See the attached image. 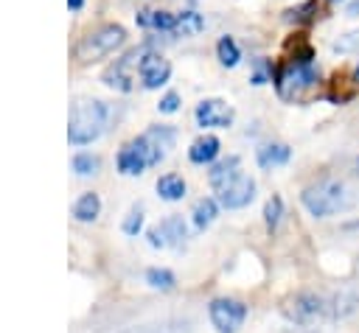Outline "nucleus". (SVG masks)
<instances>
[{"label": "nucleus", "instance_id": "30", "mask_svg": "<svg viewBox=\"0 0 359 333\" xmlns=\"http://www.w3.org/2000/svg\"><path fill=\"white\" fill-rule=\"evenodd\" d=\"M348 17H359V0H351L348 3Z\"/></svg>", "mask_w": 359, "mask_h": 333}, {"label": "nucleus", "instance_id": "32", "mask_svg": "<svg viewBox=\"0 0 359 333\" xmlns=\"http://www.w3.org/2000/svg\"><path fill=\"white\" fill-rule=\"evenodd\" d=\"M353 81H359V64H356V70H353Z\"/></svg>", "mask_w": 359, "mask_h": 333}, {"label": "nucleus", "instance_id": "6", "mask_svg": "<svg viewBox=\"0 0 359 333\" xmlns=\"http://www.w3.org/2000/svg\"><path fill=\"white\" fill-rule=\"evenodd\" d=\"M163 157H165V154L143 134V137L129 140V143L118 151V171L126 173V176H137V173H143V168L157 165Z\"/></svg>", "mask_w": 359, "mask_h": 333}, {"label": "nucleus", "instance_id": "18", "mask_svg": "<svg viewBox=\"0 0 359 333\" xmlns=\"http://www.w3.org/2000/svg\"><path fill=\"white\" fill-rule=\"evenodd\" d=\"M317 17H320V3L317 0H303L300 6L286 11V22H294V25H309Z\"/></svg>", "mask_w": 359, "mask_h": 333}, {"label": "nucleus", "instance_id": "8", "mask_svg": "<svg viewBox=\"0 0 359 333\" xmlns=\"http://www.w3.org/2000/svg\"><path fill=\"white\" fill-rule=\"evenodd\" d=\"M146 45L140 48H132L129 53H123L121 59H115L112 67H107L104 73V84L112 87V90H121V92H129L135 87V81L140 78V59L146 56Z\"/></svg>", "mask_w": 359, "mask_h": 333}, {"label": "nucleus", "instance_id": "25", "mask_svg": "<svg viewBox=\"0 0 359 333\" xmlns=\"http://www.w3.org/2000/svg\"><path fill=\"white\" fill-rule=\"evenodd\" d=\"M146 280H149V285L163 288V291L174 288V283H177V277H174L168 269H149V271H146Z\"/></svg>", "mask_w": 359, "mask_h": 333}, {"label": "nucleus", "instance_id": "27", "mask_svg": "<svg viewBox=\"0 0 359 333\" xmlns=\"http://www.w3.org/2000/svg\"><path fill=\"white\" fill-rule=\"evenodd\" d=\"M356 48H359V31L345 34V36H339V39L334 42V50H337V53H351V50H356Z\"/></svg>", "mask_w": 359, "mask_h": 333}, {"label": "nucleus", "instance_id": "9", "mask_svg": "<svg viewBox=\"0 0 359 333\" xmlns=\"http://www.w3.org/2000/svg\"><path fill=\"white\" fill-rule=\"evenodd\" d=\"M208 313H210V322L219 333H236L247 319V305L241 299H233V297H219L210 302Z\"/></svg>", "mask_w": 359, "mask_h": 333}, {"label": "nucleus", "instance_id": "15", "mask_svg": "<svg viewBox=\"0 0 359 333\" xmlns=\"http://www.w3.org/2000/svg\"><path fill=\"white\" fill-rule=\"evenodd\" d=\"M289 157H292V148L286 143H266V146L258 148V165L264 171H272L278 165H286Z\"/></svg>", "mask_w": 359, "mask_h": 333}, {"label": "nucleus", "instance_id": "3", "mask_svg": "<svg viewBox=\"0 0 359 333\" xmlns=\"http://www.w3.org/2000/svg\"><path fill=\"white\" fill-rule=\"evenodd\" d=\"M314 87H317V67H314V62L289 59L275 73V90H278L280 101H286V104H300Z\"/></svg>", "mask_w": 359, "mask_h": 333}, {"label": "nucleus", "instance_id": "22", "mask_svg": "<svg viewBox=\"0 0 359 333\" xmlns=\"http://www.w3.org/2000/svg\"><path fill=\"white\" fill-rule=\"evenodd\" d=\"M146 137H149V140H151V143H154V146H157V148L165 154V151L174 146V137H177V132H174L171 126H151V129L146 132Z\"/></svg>", "mask_w": 359, "mask_h": 333}, {"label": "nucleus", "instance_id": "20", "mask_svg": "<svg viewBox=\"0 0 359 333\" xmlns=\"http://www.w3.org/2000/svg\"><path fill=\"white\" fill-rule=\"evenodd\" d=\"M199 31H205V17L196 11H180L177 14V34L182 36H196Z\"/></svg>", "mask_w": 359, "mask_h": 333}, {"label": "nucleus", "instance_id": "21", "mask_svg": "<svg viewBox=\"0 0 359 333\" xmlns=\"http://www.w3.org/2000/svg\"><path fill=\"white\" fill-rule=\"evenodd\" d=\"M216 56H219V62H222L224 67H236V64L241 62V50H238V45H236L233 36H222V39L216 42Z\"/></svg>", "mask_w": 359, "mask_h": 333}, {"label": "nucleus", "instance_id": "12", "mask_svg": "<svg viewBox=\"0 0 359 333\" xmlns=\"http://www.w3.org/2000/svg\"><path fill=\"white\" fill-rule=\"evenodd\" d=\"M168 76H171L168 59H163L154 50H146V56L140 59V84L146 90H157V87H163L168 81Z\"/></svg>", "mask_w": 359, "mask_h": 333}, {"label": "nucleus", "instance_id": "23", "mask_svg": "<svg viewBox=\"0 0 359 333\" xmlns=\"http://www.w3.org/2000/svg\"><path fill=\"white\" fill-rule=\"evenodd\" d=\"M280 215H283V201L280 196H269L266 204H264V224L266 229H275L280 224Z\"/></svg>", "mask_w": 359, "mask_h": 333}, {"label": "nucleus", "instance_id": "2", "mask_svg": "<svg viewBox=\"0 0 359 333\" xmlns=\"http://www.w3.org/2000/svg\"><path fill=\"white\" fill-rule=\"evenodd\" d=\"M67 140L73 146H87L101 137L107 126V106L93 98H79L70 106V120H67Z\"/></svg>", "mask_w": 359, "mask_h": 333}, {"label": "nucleus", "instance_id": "7", "mask_svg": "<svg viewBox=\"0 0 359 333\" xmlns=\"http://www.w3.org/2000/svg\"><path fill=\"white\" fill-rule=\"evenodd\" d=\"M283 316L300 327H314V325L328 319V305L323 297L303 291V294H294L283 302Z\"/></svg>", "mask_w": 359, "mask_h": 333}, {"label": "nucleus", "instance_id": "24", "mask_svg": "<svg viewBox=\"0 0 359 333\" xmlns=\"http://www.w3.org/2000/svg\"><path fill=\"white\" fill-rule=\"evenodd\" d=\"M98 168H101V160L93 157V154H76V157H73V171H76L79 176H90V173H95Z\"/></svg>", "mask_w": 359, "mask_h": 333}, {"label": "nucleus", "instance_id": "29", "mask_svg": "<svg viewBox=\"0 0 359 333\" xmlns=\"http://www.w3.org/2000/svg\"><path fill=\"white\" fill-rule=\"evenodd\" d=\"M157 109H160L163 115H171V112H177V109H180V95H177V92H165V95L160 98Z\"/></svg>", "mask_w": 359, "mask_h": 333}, {"label": "nucleus", "instance_id": "16", "mask_svg": "<svg viewBox=\"0 0 359 333\" xmlns=\"http://www.w3.org/2000/svg\"><path fill=\"white\" fill-rule=\"evenodd\" d=\"M157 193H160V199H165V201L182 199V196H185V182H182V176H180V173H163V176L157 179Z\"/></svg>", "mask_w": 359, "mask_h": 333}, {"label": "nucleus", "instance_id": "4", "mask_svg": "<svg viewBox=\"0 0 359 333\" xmlns=\"http://www.w3.org/2000/svg\"><path fill=\"white\" fill-rule=\"evenodd\" d=\"M303 207L314 215V218H328V215H337L339 210H345L351 204V196H348V187L337 179H320L314 185H309L303 190Z\"/></svg>", "mask_w": 359, "mask_h": 333}, {"label": "nucleus", "instance_id": "17", "mask_svg": "<svg viewBox=\"0 0 359 333\" xmlns=\"http://www.w3.org/2000/svg\"><path fill=\"white\" fill-rule=\"evenodd\" d=\"M98 213H101V199H98V193H81L79 201L73 204L76 221H95Z\"/></svg>", "mask_w": 359, "mask_h": 333}, {"label": "nucleus", "instance_id": "5", "mask_svg": "<svg viewBox=\"0 0 359 333\" xmlns=\"http://www.w3.org/2000/svg\"><path fill=\"white\" fill-rule=\"evenodd\" d=\"M126 39V31L121 25H101L95 28L93 34H87L79 45H76V59L81 64H90V62H98V59H107L109 53H115Z\"/></svg>", "mask_w": 359, "mask_h": 333}, {"label": "nucleus", "instance_id": "28", "mask_svg": "<svg viewBox=\"0 0 359 333\" xmlns=\"http://www.w3.org/2000/svg\"><path fill=\"white\" fill-rule=\"evenodd\" d=\"M255 67H258V70L252 73L250 81H252V84H266V81L272 78V67H269V62H266V59H255Z\"/></svg>", "mask_w": 359, "mask_h": 333}, {"label": "nucleus", "instance_id": "14", "mask_svg": "<svg viewBox=\"0 0 359 333\" xmlns=\"http://www.w3.org/2000/svg\"><path fill=\"white\" fill-rule=\"evenodd\" d=\"M188 157H191V162H196V165L213 162V160L219 157V140H216L213 134L196 137V140L191 143V148H188Z\"/></svg>", "mask_w": 359, "mask_h": 333}, {"label": "nucleus", "instance_id": "13", "mask_svg": "<svg viewBox=\"0 0 359 333\" xmlns=\"http://www.w3.org/2000/svg\"><path fill=\"white\" fill-rule=\"evenodd\" d=\"M137 25L151 28V31H177V14L163 11V8H143L137 11Z\"/></svg>", "mask_w": 359, "mask_h": 333}, {"label": "nucleus", "instance_id": "1", "mask_svg": "<svg viewBox=\"0 0 359 333\" xmlns=\"http://www.w3.org/2000/svg\"><path fill=\"white\" fill-rule=\"evenodd\" d=\"M208 182L216 193V201L227 210H238L247 207L255 196V179L250 173L241 171V160L238 157H227L222 162H216L208 171Z\"/></svg>", "mask_w": 359, "mask_h": 333}, {"label": "nucleus", "instance_id": "11", "mask_svg": "<svg viewBox=\"0 0 359 333\" xmlns=\"http://www.w3.org/2000/svg\"><path fill=\"white\" fill-rule=\"evenodd\" d=\"M185 241V224L180 215H168L163 218L157 227L149 229V243L154 249H165V246H182Z\"/></svg>", "mask_w": 359, "mask_h": 333}, {"label": "nucleus", "instance_id": "19", "mask_svg": "<svg viewBox=\"0 0 359 333\" xmlns=\"http://www.w3.org/2000/svg\"><path fill=\"white\" fill-rule=\"evenodd\" d=\"M216 213H219V201L216 199H199L194 204V224H196V229L210 227L213 218H216Z\"/></svg>", "mask_w": 359, "mask_h": 333}, {"label": "nucleus", "instance_id": "31", "mask_svg": "<svg viewBox=\"0 0 359 333\" xmlns=\"http://www.w3.org/2000/svg\"><path fill=\"white\" fill-rule=\"evenodd\" d=\"M67 6H70V11H79L84 6V0H67Z\"/></svg>", "mask_w": 359, "mask_h": 333}, {"label": "nucleus", "instance_id": "10", "mask_svg": "<svg viewBox=\"0 0 359 333\" xmlns=\"http://www.w3.org/2000/svg\"><path fill=\"white\" fill-rule=\"evenodd\" d=\"M194 118L202 129H227L233 123V106L219 98H205L202 104H196Z\"/></svg>", "mask_w": 359, "mask_h": 333}, {"label": "nucleus", "instance_id": "26", "mask_svg": "<svg viewBox=\"0 0 359 333\" xmlns=\"http://www.w3.org/2000/svg\"><path fill=\"white\" fill-rule=\"evenodd\" d=\"M140 227H143V210H140V207H132L129 215L123 218V232H126V235H137Z\"/></svg>", "mask_w": 359, "mask_h": 333}]
</instances>
